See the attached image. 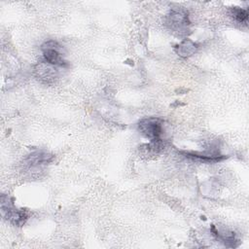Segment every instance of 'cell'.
<instances>
[{
  "label": "cell",
  "mask_w": 249,
  "mask_h": 249,
  "mask_svg": "<svg viewBox=\"0 0 249 249\" xmlns=\"http://www.w3.org/2000/svg\"><path fill=\"white\" fill-rule=\"evenodd\" d=\"M184 155H186V157L189 158H196V159H199L202 160L204 161H219L224 160L226 157L223 156H204V155H198L196 153H189V152H182Z\"/></svg>",
  "instance_id": "52a82bcc"
},
{
  "label": "cell",
  "mask_w": 249,
  "mask_h": 249,
  "mask_svg": "<svg viewBox=\"0 0 249 249\" xmlns=\"http://www.w3.org/2000/svg\"><path fill=\"white\" fill-rule=\"evenodd\" d=\"M139 131L152 141H159L162 133V122L159 118H145L138 124Z\"/></svg>",
  "instance_id": "6da1fadb"
},
{
  "label": "cell",
  "mask_w": 249,
  "mask_h": 249,
  "mask_svg": "<svg viewBox=\"0 0 249 249\" xmlns=\"http://www.w3.org/2000/svg\"><path fill=\"white\" fill-rule=\"evenodd\" d=\"M196 45L192 42L191 40H184L179 46H178V53L181 56H190L196 51Z\"/></svg>",
  "instance_id": "8992f818"
},
{
  "label": "cell",
  "mask_w": 249,
  "mask_h": 249,
  "mask_svg": "<svg viewBox=\"0 0 249 249\" xmlns=\"http://www.w3.org/2000/svg\"><path fill=\"white\" fill-rule=\"evenodd\" d=\"M167 23L170 25L172 29L182 32L189 24L188 16L182 11L173 10L167 16Z\"/></svg>",
  "instance_id": "277c9868"
},
{
  "label": "cell",
  "mask_w": 249,
  "mask_h": 249,
  "mask_svg": "<svg viewBox=\"0 0 249 249\" xmlns=\"http://www.w3.org/2000/svg\"><path fill=\"white\" fill-rule=\"evenodd\" d=\"M232 16L239 22H246L248 19V12L238 7H234L232 9Z\"/></svg>",
  "instance_id": "ba28073f"
},
{
  "label": "cell",
  "mask_w": 249,
  "mask_h": 249,
  "mask_svg": "<svg viewBox=\"0 0 249 249\" xmlns=\"http://www.w3.org/2000/svg\"><path fill=\"white\" fill-rule=\"evenodd\" d=\"M53 155L46 153V152H35L32 153L28 156L27 158V161L28 163H30L31 165H35V164H42V163H48L50 161H52L53 160Z\"/></svg>",
  "instance_id": "5b68a950"
},
{
  "label": "cell",
  "mask_w": 249,
  "mask_h": 249,
  "mask_svg": "<svg viewBox=\"0 0 249 249\" xmlns=\"http://www.w3.org/2000/svg\"><path fill=\"white\" fill-rule=\"evenodd\" d=\"M60 46L55 41H48L42 45L43 56L47 63L57 66H67L68 63L62 58L61 53L58 52Z\"/></svg>",
  "instance_id": "3957f363"
},
{
  "label": "cell",
  "mask_w": 249,
  "mask_h": 249,
  "mask_svg": "<svg viewBox=\"0 0 249 249\" xmlns=\"http://www.w3.org/2000/svg\"><path fill=\"white\" fill-rule=\"evenodd\" d=\"M1 212L2 216L13 223L16 226H21L25 223L27 219V214L23 210H18L14 207V205L9 201L8 196H1Z\"/></svg>",
  "instance_id": "7a4b0ae2"
}]
</instances>
